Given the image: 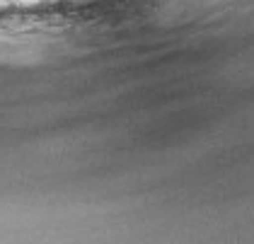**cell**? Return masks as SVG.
<instances>
[{
  "label": "cell",
  "instance_id": "cell-1",
  "mask_svg": "<svg viewBox=\"0 0 254 244\" xmlns=\"http://www.w3.org/2000/svg\"><path fill=\"white\" fill-rule=\"evenodd\" d=\"M41 2H61V0H41Z\"/></svg>",
  "mask_w": 254,
  "mask_h": 244
}]
</instances>
